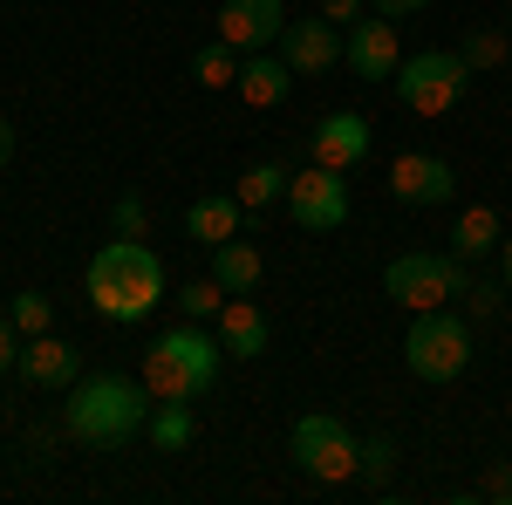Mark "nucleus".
I'll list each match as a JSON object with an SVG mask.
<instances>
[{
  "label": "nucleus",
  "instance_id": "nucleus-4",
  "mask_svg": "<svg viewBox=\"0 0 512 505\" xmlns=\"http://www.w3.org/2000/svg\"><path fill=\"white\" fill-rule=\"evenodd\" d=\"M403 362L417 383H458L472 369V328L458 308H424L403 335Z\"/></svg>",
  "mask_w": 512,
  "mask_h": 505
},
{
  "label": "nucleus",
  "instance_id": "nucleus-3",
  "mask_svg": "<svg viewBox=\"0 0 512 505\" xmlns=\"http://www.w3.org/2000/svg\"><path fill=\"white\" fill-rule=\"evenodd\" d=\"M219 355H226V342H212L205 328L178 321L171 335H158V342L144 349V389H151V396H178V403H198L205 389L219 383Z\"/></svg>",
  "mask_w": 512,
  "mask_h": 505
},
{
  "label": "nucleus",
  "instance_id": "nucleus-19",
  "mask_svg": "<svg viewBox=\"0 0 512 505\" xmlns=\"http://www.w3.org/2000/svg\"><path fill=\"white\" fill-rule=\"evenodd\" d=\"M451 239H458V260H485V253L506 239V226H499V212H492V205H465Z\"/></svg>",
  "mask_w": 512,
  "mask_h": 505
},
{
  "label": "nucleus",
  "instance_id": "nucleus-2",
  "mask_svg": "<svg viewBox=\"0 0 512 505\" xmlns=\"http://www.w3.org/2000/svg\"><path fill=\"white\" fill-rule=\"evenodd\" d=\"M82 287H89L96 314H110V321H144V314L164 301V267H158V253H151L144 239L117 233L96 260H89Z\"/></svg>",
  "mask_w": 512,
  "mask_h": 505
},
{
  "label": "nucleus",
  "instance_id": "nucleus-7",
  "mask_svg": "<svg viewBox=\"0 0 512 505\" xmlns=\"http://www.w3.org/2000/svg\"><path fill=\"white\" fill-rule=\"evenodd\" d=\"M294 465L308 471L315 485H349L355 465H362V437H349L342 417L308 410V417H294Z\"/></svg>",
  "mask_w": 512,
  "mask_h": 505
},
{
  "label": "nucleus",
  "instance_id": "nucleus-26",
  "mask_svg": "<svg viewBox=\"0 0 512 505\" xmlns=\"http://www.w3.org/2000/svg\"><path fill=\"white\" fill-rule=\"evenodd\" d=\"M458 55H465V69H492V62H506L512 48H506V41H499V35H492V28H478V35L465 41Z\"/></svg>",
  "mask_w": 512,
  "mask_h": 505
},
{
  "label": "nucleus",
  "instance_id": "nucleus-34",
  "mask_svg": "<svg viewBox=\"0 0 512 505\" xmlns=\"http://www.w3.org/2000/svg\"><path fill=\"white\" fill-rule=\"evenodd\" d=\"M14 157V130H7V117H0V164Z\"/></svg>",
  "mask_w": 512,
  "mask_h": 505
},
{
  "label": "nucleus",
  "instance_id": "nucleus-8",
  "mask_svg": "<svg viewBox=\"0 0 512 505\" xmlns=\"http://www.w3.org/2000/svg\"><path fill=\"white\" fill-rule=\"evenodd\" d=\"M287 212L301 233H342L349 226V171H328V164H308L287 178Z\"/></svg>",
  "mask_w": 512,
  "mask_h": 505
},
{
  "label": "nucleus",
  "instance_id": "nucleus-24",
  "mask_svg": "<svg viewBox=\"0 0 512 505\" xmlns=\"http://www.w3.org/2000/svg\"><path fill=\"white\" fill-rule=\"evenodd\" d=\"M390 471H396V444H390V437H362V465H355V478L390 485Z\"/></svg>",
  "mask_w": 512,
  "mask_h": 505
},
{
  "label": "nucleus",
  "instance_id": "nucleus-31",
  "mask_svg": "<svg viewBox=\"0 0 512 505\" xmlns=\"http://www.w3.org/2000/svg\"><path fill=\"white\" fill-rule=\"evenodd\" d=\"M485 492H492V499H512V465H499V471H485Z\"/></svg>",
  "mask_w": 512,
  "mask_h": 505
},
{
  "label": "nucleus",
  "instance_id": "nucleus-27",
  "mask_svg": "<svg viewBox=\"0 0 512 505\" xmlns=\"http://www.w3.org/2000/svg\"><path fill=\"white\" fill-rule=\"evenodd\" d=\"M110 219H117V233H123V239H144V226H151V212H144V198H137V192L117 198V212H110Z\"/></svg>",
  "mask_w": 512,
  "mask_h": 505
},
{
  "label": "nucleus",
  "instance_id": "nucleus-1",
  "mask_svg": "<svg viewBox=\"0 0 512 505\" xmlns=\"http://www.w3.org/2000/svg\"><path fill=\"white\" fill-rule=\"evenodd\" d=\"M144 396L151 389H137L130 376H76L62 424H69V437H76L82 451H123L130 437H144V424H151Z\"/></svg>",
  "mask_w": 512,
  "mask_h": 505
},
{
  "label": "nucleus",
  "instance_id": "nucleus-29",
  "mask_svg": "<svg viewBox=\"0 0 512 505\" xmlns=\"http://www.w3.org/2000/svg\"><path fill=\"white\" fill-rule=\"evenodd\" d=\"M499 294H506V280H499V287H492V280H472V287H465V301H472L478 314H492V308H499Z\"/></svg>",
  "mask_w": 512,
  "mask_h": 505
},
{
  "label": "nucleus",
  "instance_id": "nucleus-22",
  "mask_svg": "<svg viewBox=\"0 0 512 505\" xmlns=\"http://www.w3.org/2000/svg\"><path fill=\"white\" fill-rule=\"evenodd\" d=\"M192 76L205 82V89H233V82H239V48H226V41L198 48V55H192Z\"/></svg>",
  "mask_w": 512,
  "mask_h": 505
},
{
  "label": "nucleus",
  "instance_id": "nucleus-30",
  "mask_svg": "<svg viewBox=\"0 0 512 505\" xmlns=\"http://www.w3.org/2000/svg\"><path fill=\"white\" fill-rule=\"evenodd\" d=\"M369 7H376V14H383V21H403V14H424V7H431V0H369Z\"/></svg>",
  "mask_w": 512,
  "mask_h": 505
},
{
  "label": "nucleus",
  "instance_id": "nucleus-20",
  "mask_svg": "<svg viewBox=\"0 0 512 505\" xmlns=\"http://www.w3.org/2000/svg\"><path fill=\"white\" fill-rule=\"evenodd\" d=\"M192 403H178V396H158L151 403V424H144V437L158 444V451H185L192 444Z\"/></svg>",
  "mask_w": 512,
  "mask_h": 505
},
{
  "label": "nucleus",
  "instance_id": "nucleus-25",
  "mask_svg": "<svg viewBox=\"0 0 512 505\" xmlns=\"http://www.w3.org/2000/svg\"><path fill=\"white\" fill-rule=\"evenodd\" d=\"M14 328H21V335H48V321H55V301H48V294H14Z\"/></svg>",
  "mask_w": 512,
  "mask_h": 505
},
{
  "label": "nucleus",
  "instance_id": "nucleus-15",
  "mask_svg": "<svg viewBox=\"0 0 512 505\" xmlns=\"http://www.w3.org/2000/svg\"><path fill=\"white\" fill-rule=\"evenodd\" d=\"M287 89H294V69H287V55H239V103H253V110H280L287 103Z\"/></svg>",
  "mask_w": 512,
  "mask_h": 505
},
{
  "label": "nucleus",
  "instance_id": "nucleus-33",
  "mask_svg": "<svg viewBox=\"0 0 512 505\" xmlns=\"http://www.w3.org/2000/svg\"><path fill=\"white\" fill-rule=\"evenodd\" d=\"M499 280H506V294H512V233L499 239Z\"/></svg>",
  "mask_w": 512,
  "mask_h": 505
},
{
  "label": "nucleus",
  "instance_id": "nucleus-28",
  "mask_svg": "<svg viewBox=\"0 0 512 505\" xmlns=\"http://www.w3.org/2000/svg\"><path fill=\"white\" fill-rule=\"evenodd\" d=\"M21 362V328H14V314H0V376Z\"/></svg>",
  "mask_w": 512,
  "mask_h": 505
},
{
  "label": "nucleus",
  "instance_id": "nucleus-21",
  "mask_svg": "<svg viewBox=\"0 0 512 505\" xmlns=\"http://www.w3.org/2000/svg\"><path fill=\"white\" fill-rule=\"evenodd\" d=\"M233 198L246 205V212H267L274 198H287V171H280V164H253V171H239Z\"/></svg>",
  "mask_w": 512,
  "mask_h": 505
},
{
  "label": "nucleus",
  "instance_id": "nucleus-9",
  "mask_svg": "<svg viewBox=\"0 0 512 505\" xmlns=\"http://www.w3.org/2000/svg\"><path fill=\"white\" fill-rule=\"evenodd\" d=\"M280 28H287V7H280V0H226V7H219V41L239 48V55L274 48Z\"/></svg>",
  "mask_w": 512,
  "mask_h": 505
},
{
  "label": "nucleus",
  "instance_id": "nucleus-16",
  "mask_svg": "<svg viewBox=\"0 0 512 505\" xmlns=\"http://www.w3.org/2000/svg\"><path fill=\"white\" fill-rule=\"evenodd\" d=\"M219 342H226V355H239V362L267 355V314L253 308L246 294H233V301L219 308Z\"/></svg>",
  "mask_w": 512,
  "mask_h": 505
},
{
  "label": "nucleus",
  "instance_id": "nucleus-14",
  "mask_svg": "<svg viewBox=\"0 0 512 505\" xmlns=\"http://www.w3.org/2000/svg\"><path fill=\"white\" fill-rule=\"evenodd\" d=\"M21 376L35 389H69L82 376V362H76V342H55V335H28L21 342Z\"/></svg>",
  "mask_w": 512,
  "mask_h": 505
},
{
  "label": "nucleus",
  "instance_id": "nucleus-11",
  "mask_svg": "<svg viewBox=\"0 0 512 505\" xmlns=\"http://www.w3.org/2000/svg\"><path fill=\"white\" fill-rule=\"evenodd\" d=\"M280 55H287L294 76H321V69L342 62V28H335L328 14H321V21H287V28H280Z\"/></svg>",
  "mask_w": 512,
  "mask_h": 505
},
{
  "label": "nucleus",
  "instance_id": "nucleus-23",
  "mask_svg": "<svg viewBox=\"0 0 512 505\" xmlns=\"http://www.w3.org/2000/svg\"><path fill=\"white\" fill-rule=\"evenodd\" d=\"M178 301H185V321H219V308H226L233 294H226L219 280H192V287H185Z\"/></svg>",
  "mask_w": 512,
  "mask_h": 505
},
{
  "label": "nucleus",
  "instance_id": "nucleus-5",
  "mask_svg": "<svg viewBox=\"0 0 512 505\" xmlns=\"http://www.w3.org/2000/svg\"><path fill=\"white\" fill-rule=\"evenodd\" d=\"M383 287H390L396 308H410V314L451 308L472 287V260H458V253H396L383 267Z\"/></svg>",
  "mask_w": 512,
  "mask_h": 505
},
{
  "label": "nucleus",
  "instance_id": "nucleus-10",
  "mask_svg": "<svg viewBox=\"0 0 512 505\" xmlns=\"http://www.w3.org/2000/svg\"><path fill=\"white\" fill-rule=\"evenodd\" d=\"M390 192L403 198V205H451V198H458V171L431 151H403L390 164Z\"/></svg>",
  "mask_w": 512,
  "mask_h": 505
},
{
  "label": "nucleus",
  "instance_id": "nucleus-18",
  "mask_svg": "<svg viewBox=\"0 0 512 505\" xmlns=\"http://www.w3.org/2000/svg\"><path fill=\"white\" fill-rule=\"evenodd\" d=\"M260 253H253V246H246V239H219V246H212V280H219V287H226V294H253V287H260Z\"/></svg>",
  "mask_w": 512,
  "mask_h": 505
},
{
  "label": "nucleus",
  "instance_id": "nucleus-17",
  "mask_svg": "<svg viewBox=\"0 0 512 505\" xmlns=\"http://www.w3.org/2000/svg\"><path fill=\"white\" fill-rule=\"evenodd\" d=\"M239 219H246V205H239L233 192H205L185 205V233L198 239V246H219V239L239 233Z\"/></svg>",
  "mask_w": 512,
  "mask_h": 505
},
{
  "label": "nucleus",
  "instance_id": "nucleus-13",
  "mask_svg": "<svg viewBox=\"0 0 512 505\" xmlns=\"http://www.w3.org/2000/svg\"><path fill=\"white\" fill-rule=\"evenodd\" d=\"M308 157L328 164V171H349L369 157V117H355V110H335V117L315 123V137H308Z\"/></svg>",
  "mask_w": 512,
  "mask_h": 505
},
{
  "label": "nucleus",
  "instance_id": "nucleus-12",
  "mask_svg": "<svg viewBox=\"0 0 512 505\" xmlns=\"http://www.w3.org/2000/svg\"><path fill=\"white\" fill-rule=\"evenodd\" d=\"M342 62H349V76H362V82H390L396 62H403L396 28L390 21H355L349 35H342Z\"/></svg>",
  "mask_w": 512,
  "mask_h": 505
},
{
  "label": "nucleus",
  "instance_id": "nucleus-6",
  "mask_svg": "<svg viewBox=\"0 0 512 505\" xmlns=\"http://www.w3.org/2000/svg\"><path fill=\"white\" fill-rule=\"evenodd\" d=\"M390 82H396V103H403L410 117H444V110H451V103L465 96L472 69H465V55L424 48V55H403Z\"/></svg>",
  "mask_w": 512,
  "mask_h": 505
},
{
  "label": "nucleus",
  "instance_id": "nucleus-32",
  "mask_svg": "<svg viewBox=\"0 0 512 505\" xmlns=\"http://www.w3.org/2000/svg\"><path fill=\"white\" fill-rule=\"evenodd\" d=\"M321 14H328V21H355V14H362V0H321Z\"/></svg>",
  "mask_w": 512,
  "mask_h": 505
}]
</instances>
